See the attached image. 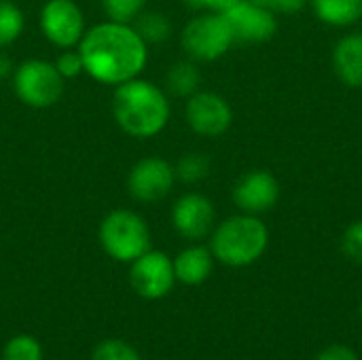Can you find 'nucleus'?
<instances>
[{
  "instance_id": "obj_19",
  "label": "nucleus",
  "mask_w": 362,
  "mask_h": 360,
  "mask_svg": "<svg viewBox=\"0 0 362 360\" xmlns=\"http://www.w3.org/2000/svg\"><path fill=\"white\" fill-rule=\"evenodd\" d=\"M25 19L21 8L11 0H0V47L13 45L23 32Z\"/></svg>"
},
{
  "instance_id": "obj_11",
  "label": "nucleus",
  "mask_w": 362,
  "mask_h": 360,
  "mask_svg": "<svg viewBox=\"0 0 362 360\" xmlns=\"http://www.w3.org/2000/svg\"><path fill=\"white\" fill-rule=\"evenodd\" d=\"M223 15L229 21L235 42H246V45L267 42L278 32V15L259 6L252 0H242L229 11H225Z\"/></svg>"
},
{
  "instance_id": "obj_12",
  "label": "nucleus",
  "mask_w": 362,
  "mask_h": 360,
  "mask_svg": "<svg viewBox=\"0 0 362 360\" xmlns=\"http://www.w3.org/2000/svg\"><path fill=\"white\" fill-rule=\"evenodd\" d=\"M280 199V182L267 170H250L233 187V202L246 214L269 212Z\"/></svg>"
},
{
  "instance_id": "obj_3",
  "label": "nucleus",
  "mask_w": 362,
  "mask_h": 360,
  "mask_svg": "<svg viewBox=\"0 0 362 360\" xmlns=\"http://www.w3.org/2000/svg\"><path fill=\"white\" fill-rule=\"evenodd\" d=\"M269 246V229L257 214H238L212 231L210 250L229 267H246L259 261Z\"/></svg>"
},
{
  "instance_id": "obj_1",
  "label": "nucleus",
  "mask_w": 362,
  "mask_h": 360,
  "mask_svg": "<svg viewBox=\"0 0 362 360\" xmlns=\"http://www.w3.org/2000/svg\"><path fill=\"white\" fill-rule=\"evenodd\" d=\"M78 53L91 79L104 85H121L144 70L148 45L132 23L106 21L83 34Z\"/></svg>"
},
{
  "instance_id": "obj_15",
  "label": "nucleus",
  "mask_w": 362,
  "mask_h": 360,
  "mask_svg": "<svg viewBox=\"0 0 362 360\" xmlns=\"http://www.w3.org/2000/svg\"><path fill=\"white\" fill-rule=\"evenodd\" d=\"M214 269V255L206 246H189L174 259L176 280L187 286L204 284Z\"/></svg>"
},
{
  "instance_id": "obj_2",
  "label": "nucleus",
  "mask_w": 362,
  "mask_h": 360,
  "mask_svg": "<svg viewBox=\"0 0 362 360\" xmlns=\"http://www.w3.org/2000/svg\"><path fill=\"white\" fill-rule=\"evenodd\" d=\"M112 115L125 134L134 138H153L170 121V102L161 87L136 76L117 85Z\"/></svg>"
},
{
  "instance_id": "obj_18",
  "label": "nucleus",
  "mask_w": 362,
  "mask_h": 360,
  "mask_svg": "<svg viewBox=\"0 0 362 360\" xmlns=\"http://www.w3.org/2000/svg\"><path fill=\"white\" fill-rule=\"evenodd\" d=\"M134 28L136 32L140 34V38L146 42V45H159V42H165L172 34V23L170 19L163 15V13H140L136 19H134Z\"/></svg>"
},
{
  "instance_id": "obj_7",
  "label": "nucleus",
  "mask_w": 362,
  "mask_h": 360,
  "mask_svg": "<svg viewBox=\"0 0 362 360\" xmlns=\"http://www.w3.org/2000/svg\"><path fill=\"white\" fill-rule=\"evenodd\" d=\"M129 284L142 299H163L176 284L174 261L161 250H146L142 257L132 261Z\"/></svg>"
},
{
  "instance_id": "obj_29",
  "label": "nucleus",
  "mask_w": 362,
  "mask_h": 360,
  "mask_svg": "<svg viewBox=\"0 0 362 360\" xmlns=\"http://www.w3.org/2000/svg\"><path fill=\"white\" fill-rule=\"evenodd\" d=\"M11 72H13V64H11V59H8L4 53H0V79H6Z\"/></svg>"
},
{
  "instance_id": "obj_4",
  "label": "nucleus",
  "mask_w": 362,
  "mask_h": 360,
  "mask_svg": "<svg viewBox=\"0 0 362 360\" xmlns=\"http://www.w3.org/2000/svg\"><path fill=\"white\" fill-rule=\"evenodd\" d=\"M104 252L121 263H132L151 250V229L134 210H112L100 225Z\"/></svg>"
},
{
  "instance_id": "obj_21",
  "label": "nucleus",
  "mask_w": 362,
  "mask_h": 360,
  "mask_svg": "<svg viewBox=\"0 0 362 360\" xmlns=\"http://www.w3.org/2000/svg\"><path fill=\"white\" fill-rule=\"evenodd\" d=\"M2 360H42V346L32 335H15L4 344Z\"/></svg>"
},
{
  "instance_id": "obj_25",
  "label": "nucleus",
  "mask_w": 362,
  "mask_h": 360,
  "mask_svg": "<svg viewBox=\"0 0 362 360\" xmlns=\"http://www.w3.org/2000/svg\"><path fill=\"white\" fill-rule=\"evenodd\" d=\"M55 68L57 72L64 76V79H74L78 76L81 72H85V66H83V57L78 51H66L57 57L55 62Z\"/></svg>"
},
{
  "instance_id": "obj_30",
  "label": "nucleus",
  "mask_w": 362,
  "mask_h": 360,
  "mask_svg": "<svg viewBox=\"0 0 362 360\" xmlns=\"http://www.w3.org/2000/svg\"><path fill=\"white\" fill-rule=\"evenodd\" d=\"M361 318H362V306H361Z\"/></svg>"
},
{
  "instance_id": "obj_16",
  "label": "nucleus",
  "mask_w": 362,
  "mask_h": 360,
  "mask_svg": "<svg viewBox=\"0 0 362 360\" xmlns=\"http://www.w3.org/2000/svg\"><path fill=\"white\" fill-rule=\"evenodd\" d=\"M316 17L333 28H348L362 19V0H310Z\"/></svg>"
},
{
  "instance_id": "obj_23",
  "label": "nucleus",
  "mask_w": 362,
  "mask_h": 360,
  "mask_svg": "<svg viewBox=\"0 0 362 360\" xmlns=\"http://www.w3.org/2000/svg\"><path fill=\"white\" fill-rule=\"evenodd\" d=\"M146 0H102L104 13L110 21L132 23L144 8Z\"/></svg>"
},
{
  "instance_id": "obj_24",
  "label": "nucleus",
  "mask_w": 362,
  "mask_h": 360,
  "mask_svg": "<svg viewBox=\"0 0 362 360\" xmlns=\"http://www.w3.org/2000/svg\"><path fill=\"white\" fill-rule=\"evenodd\" d=\"M341 250L344 255L354 261L362 263V221H354L341 236Z\"/></svg>"
},
{
  "instance_id": "obj_13",
  "label": "nucleus",
  "mask_w": 362,
  "mask_h": 360,
  "mask_svg": "<svg viewBox=\"0 0 362 360\" xmlns=\"http://www.w3.org/2000/svg\"><path fill=\"white\" fill-rule=\"evenodd\" d=\"M216 210L214 204L202 193H187L182 195L172 208V223L174 229L187 240H204L214 231Z\"/></svg>"
},
{
  "instance_id": "obj_5",
  "label": "nucleus",
  "mask_w": 362,
  "mask_h": 360,
  "mask_svg": "<svg viewBox=\"0 0 362 360\" xmlns=\"http://www.w3.org/2000/svg\"><path fill=\"white\" fill-rule=\"evenodd\" d=\"M182 49L195 62H214L235 42L229 21L223 13H204L191 19L180 34Z\"/></svg>"
},
{
  "instance_id": "obj_28",
  "label": "nucleus",
  "mask_w": 362,
  "mask_h": 360,
  "mask_svg": "<svg viewBox=\"0 0 362 360\" xmlns=\"http://www.w3.org/2000/svg\"><path fill=\"white\" fill-rule=\"evenodd\" d=\"M202 2H204V8H208L212 13H225L242 0H202Z\"/></svg>"
},
{
  "instance_id": "obj_26",
  "label": "nucleus",
  "mask_w": 362,
  "mask_h": 360,
  "mask_svg": "<svg viewBox=\"0 0 362 360\" xmlns=\"http://www.w3.org/2000/svg\"><path fill=\"white\" fill-rule=\"evenodd\" d=\"M252 2H257L259 6L276 15H293V13L303 11L310 4V0H252Z\"/></svg>"
},
{
  "instance_id": "obj_9",
  "label": "nucleus",
  "mask_w": 362,
  "mask_h": 360,
  "mask_svg": "<svg viewBox=\"0 0 362 360\" xmlns=\"http://www.w3.org/2000/svg\"><path fill=\"white\" fill-rule=\"evenodd\" d=\"M187 123L204 138L223 136L233 123V110L229 102L212 91H197L187 102Z\"/></svg>"
},
{
  "instance_id": "obj_20",
  "label": "nucleus",
  "mask_w": 362,
  "mask_h": 360,
  "mask_svg": "<svg viewBox=\"0 0 362 360\" xmlns=\"http://www.w3.org/2000/svg\"><path fill=\"white\" fill-rule=\"evenodd\" d=\"M174 170H176L178 180H182L187 185H195L210 174V159L204 153H187L180 157V161L174 166Z\"/></svg>"
},
{
  "instance_id": "obj_22",
  "label": "nucleus",
  "mask_w": 362,
  "mask_h": 360,
  "mask_svg": "<svg viewBox=\"0 0 362 360\" xmlns=\"http://www.w3.org/2000/svg\"><path fill=\"white\" fill-rule=\"evenodd\" d=\"M91 360H142V356L123 339H104L93 348Z\"/></svg>"
},
{
  "instance_id": "obj_14",
  "label": "nucleus",
  "mask_w": 362,
  "mask_h": 360,
  "mask_svg": "<svg viewBox=\"0 0 362 360\" xmlns=\"http://www.w3.org/2000/svg\"><path fill=\"white\" fill-rule=\"evenodd\" d=\"M333 70L346 87H362V32H352L337 40L333 49Z\"/></svg>"
},
{
  "instance_id": "obj_6",
  "label": "nucleus",
  "mask_w": 362,
  "mask_h": 360,
  "mask_svg": "<svg viewBox=\"0 0 362 360\" xmlns=\"http://www.w3.org/2000/svg\"><path fill=\"white\" fill-rule=\"evenodd\" d=\"M64 76L55 64L45 59H28L17 66L13 87L17 98L30 108H49L64 95Z\"/></svg>"
},
{
  "instance_id": "obj_17",
  "label": "nucleus",
  "mask_w": 362,
  "mask_h": 360,
  "mask_svg": "<svg viewBox=\"0 0 362 360\" xmlns=\"http://www.w3.org/2000/svg\"><path fill=\"white\" fill-rule=\"evenodd\" d=\"M199 85H202V72L193 62H178L165 74L168 91L178 98H191L193 93L199 91Z\"/></svg>"
},
{
  "instance_id": "obj_27",
  "label": "nucleus",
  "mask_w": 362,
  "mask_h": 360,
  "mask_svg": "<svg viewBox=\"0 0 362 360\" xmlns=\"http://www.w3.org/2000/svg\"><path fill=\"white\" fill-rule=\"evenodd\" d=\"M318 360H358L348 346H329L320 352Z\"/></svg>"
},
{
  "instance_id": "obj_8",
  "label": "nucleus",
  "mask_w": 362,
  "mask_h": 360,
  "mask_svg": "<svg viewBox=\"0 0 362 360\" xmlns=\"http://www.w3.org/2000/svg\"><path fill=\"white\" fill-rule=\"evenodd\" d=\"M40 28L49 42L70 49L85 34V15L74 0H47L40 11Z\"/></svg>"
},
{
  "instance_id": "obj_10",
  "label": "nucleus",
  "mask_w": 362,
  "mask_h": 360,
  "mask_svg": "<svg viewBox=\"0 0 362 360\" xmlns=\"http://www.w3.org/2000/svg\"><path fill=\"white\" fill-rule=\"evenodd\" d=\"M176 182V170L170 161L161 157L140 159L127 176L129 195L138 202H159L163 199Z\"/></svg>"
}]
</instances>
